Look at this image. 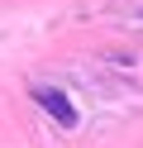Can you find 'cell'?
<instances>
[{
  "mask_svg": "<svg viewBox=\"0 0 143 148\" xmlns=\"http://www.w3.org/2000/svg\"><path fill=\"white\" fill-rule=\"evenodd\" d=\"M34 105H38V110H48V115H53L62 129H72V124H76V105H72V100H67L57 86H34Z\"/></svg>",
  "mask_w": 143,
  "mask_h": 148,
  "instance_id": "6da1fadb",
  "label": "cell"
}]
</instances>
